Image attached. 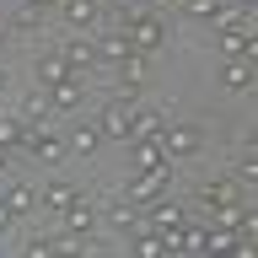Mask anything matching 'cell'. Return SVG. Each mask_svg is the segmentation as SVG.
Wrapping results in <instances>:
<instances>
[{"instance_id":"obj_13","label":"cell","mask_w":258,"mask_h":258,"mask_svg":"<svg viewBox=\"0 0 258 258\" xmlns=\"http://www.w3.org/2000/svg\"><path fill=\"white\" fill-rule=\"evenodd\" d=\"M76 183H59V177H54V183H48V188H38V210H43L48 221H59L64 215V205H70V199H76Z\"/></svg>"},{"instance_id":"obj_16","label":"cell","mask_w":258,"mask_h":258,"mask_svg":"<svg viewBox=\"0 0 258 258\" xmlns=\"http://www.w3.org/2000/svg\"><path fill=\"white\" fill-rule=\"evenodd\" d=\"M156 135H161V113L135 102V113H129V140H156Z\"/></svg>"},{"instance_id":"obj_5","label":"cell","mask_w":258,"mask_h":258,"mask_svg":"<svg viewBox=\"0 0 258 258\" xmlns=\"http://www.w3.org/2000/svg\"><path fill=\"white\" fill-rule=\"evenodd\" d=\"M108 16V0H59V22L70 32H97Z\"/></svg>"},{"instance_id":"obj_29","label":"cell","mask_w":258,"mask_h":258,"mask_svg":"<svg viewBox=\"0 0 258 258\" xmlns=\"http://www.w3.org/2000/svg\"><path fill=\"white\" fill-rule=\"evenodd\" d=\"M0 172H6V145H0Z\"/></svg>"},{"instance_id":"obj_27","label":"cell","mask_w":258,"mask_h":258,"mask_svg":"<svg viewBox=\"0 0 258 258\" xmlns=\"http://www.w3.org/2000/svg\"><path fill=\"white\" fill-rule=\"evenodd\" d=\"M6 86H11V64L0 59V92H6Z\"/></svg>"},{"instance_id":"obj_3","label":"cell","mask_w":258,"mask_h":258,"mask_svg":"<svg viewBox=\"0 0 258 258\" xmlns=\"http://www.w3.org/2000/svg\"><path fill=\"white\" fill-rule=\"evenodd\" d=\"M135 102H140V92H135V86H129L124 97L102 102V113H97V129H102V140H124V145H129V113H135Z\"/></svg>"},{"instance_id":"obj_20","label":"cell","mask_w":258,"mask_h":258,"mask_svg":"<svg viewBox=\"0 0 258 258\" xmlns=\"http://www.w3.org/2000/svg\"><path fill=\"white\" fill-rule=\"evenodd\" d=\"M129 156H135V167H172L156 140H129Z\"/></svg>"},{"instance_id":"obj_1","label":"cell","mask_w":258,"mask_h":258,"mask_svg":"<svg viewBox=\"0 0 258 258\" xmlns=\"http://www.w3.org/2000/svg\"><path fill=\"white\" fill-rule=\"evenodd\" d=\"M118 27H124L129 48H140V54H156V48H167V22H161L151 6H135V11L118 16Z\"/></svg>"},{"instance_id":"obj_11","label":"cell","mask_w":258,"mask_h":258,"mask_svg":"<svg viewBox=\"0 0 258 258\" xmlns=\"http://www.w3.org/2000/svg\"><path fill=\"white\" fill-rule=\"evenodd\" d=\"M59 54H64V64H70L76 76H86V70L97 64V43H92V32H76L70 43H59Z\"/></svg>"},{"instance_id":"obj_6","label":"cell","mask_w":258,"mask_h":258,"mask_svg":"<svg viewBox=\"0 0 258 258\" xmlns=\"http://www.w3.org/2000/svg\"><path fill=\"white\" fill-rule=\"evenodd\" d=\"M97 226H108V231H118V237H129V231H140V205H129L124 194H118V199H108V205H102V215H97Z\"/></svg>"},{"instance_id":"obj_4","label":"cell","mask_w":258,"mask_h":258,"mask_svg":"<svg viewBox=\"0 0 258 258\" xmlns=\"http://www.w3.org/2000/svg\"><path fill=\"white\" fill-rule=\"evenodd\" d=\"M167 177H172V167H135V177L124 183V199L129 205H151L156 194H167Z\"/></svg>"},{"instance_id":"obj_28","label":"cell","mask_w":258,"mask_h":258,"mask_svg":"<svg viewBox=\"0 0 258 258\" xmlns=\"http://www.w3.org/2000/svg\"><path fill=\"white\" fill-rule=\"evenodd\" d=\"M129 6H151V11H156V6H161V0H129Z\"/></svg>"},{"instance_id":"obj_15","label":"cell","mask_w":258,"mask_h":258,"mask_svg":"<svg viewBox=\"0 0 258 258\" xmlns=\"http://www.w3.org/2000/svg\"><path fill=\"white\" fill-rule=\"evenodd\" d=\"M64 145H70V156H97V151H102V129H97V118H92V124H76L70 135H64Z\"/></svg>"},{"instance_id":"obj_23","label":"cell","mask_w":258,"mask_h":258,"mask_svg":"<svg viewBox=\"0 0 258 258\" xmlns=\"http://www.w3.org/2000/svg\"><path fill=\"white\" fill-rule=\"evenodd\" d=\"M231 177H237V188H253V183H258V156H253V145L242 151V161H237V172H231Z\"/></svg>"},{"instance_id":"obj_21","label":"cell","mask_w":258,"mask_h":258,"mask_svg":"<svg viewBox=\"0 0 258 258\" xmlns=\"http://www.w3.org/2000/svg\"><path fill=\"white\" fill-rule=\"evenodd\" d=\"M22 118H54V102H48V86L27 92V102H22Z\"/></svg>"},{"instance_id":"obj_12","label":"cell","mask_w":258,"mask_h":258,"mask_svg":"<svg viewBox=\"0 0 258 258\" xmlns=\"http://www.w3.org/2000/svg\"><path fill=\"white\" fill-rule=\"evenodd\" d=\"M32 76H38V86H54V81L76 76V70L64 64V54H59V48H43V54H32Z\"/></svg>"},{"instance_id":"obj_8","label":"cell","mask_w":258,"mask_h":258,"mask_svg":"<svg viewBox=\"0 0 258 258\" xmlns=\"http://www.w3.org/2000/svg\"><path fill=\"white\" fill-rule=\"evenodd\" d=\"M0 199L27 221V215H38V188H32L27 177H0Z\"/></svg>"},{"instance_id":"obj_9","label":"cell","mask_w":258,"mask_h":258,"mask_svg":"<svg viewBox=\"0 0 258 258\" xmlns=\"http://www.w3.org/2000/svg\"><path fill=\"white\" fill-rule=\"evenodd\" d=\"M59 226L70 231V237H86V231H97V210H92V199H86V194H76V199L64 205Z\"/></svg>"},{"instance_id":"obj_24","label":"cell","mask_w":258,"mask_h":258,"mask_svg":"<svg viewBox=\"0 0 258 258\" xmlns=\"http://www.w3.org/2000/svg\"><path fill=\"white\" fill-rule=\"evenodd\" d=\"M0 145L6 151H22V118H11V113L0 118Z\"/></svg>"},{"instance_id":"obj_14","label":"cell","mask_w":258,"mask_h":258,"mask_svg":"<svg viewBox=\"0 0 258 258\" xmlns=\"http://www.w3.org/2000/svg\"><path fill=\"white\" fill-rule=\"evenodd\" d=\"M81 81H86V76H64V81H54V86H48L54 113H76V108H81V92H86Z\"/></svg>"},{"instance_id":"obj_19","label":"cell","mask_w":258,"mask_h":258,"mask_svg":"<svg viewBox=\"0 0 258 258\" xmlns=\"http://www.w3.org/2000/svg\"><path fill=\"white\" fill-rule=\"evenodd\" d=\"M43 22H48V16L32 11V6H16V11H11V32H16V38H43Z\"/></svg>"},{"instance_id":"obj_25","label":"cell","mask_w":258,"mask_h":258,"mask_svg":"<svg viewBox=\"0 0 258 258\" xmlns=\"http://www.w3.org/2000/svg\"><path fill=\"white\" fill-rule=\"evenodd\" d=\"M16 226H22V215H16V210H11V205H6V199H0V242L11 237Z\"/></svg>"},{"instance_id":"obj_7","label":"cell","mask_w":258,"mask_h":258,"mask_svg":"<svg viewBox=\"0 0 258 258\" xmlns=\"http://www.w3.org/2000/svg\"><path fill=\"white\" fill-rule=\"evenodd\" d=\"M215 81H221V92L247 97V92H253V59H226V54H221V70H215Z\"/></svg>"},{"instance_id":"obj_22","label":"cell","mask_w":258,"mask_h":258,"mask_svg":"<svg viewBox=\"0 0 258 258\" xmlns=\"http://www.w3.org/2000/svg\"><path fill=\"white\" fill-rule=\"evenodd\" d=\"M221 6H226V0H177V11L188 16V22H210Z\"/></svg>"},{"instance_id":"obj_18","label":"cell","mask_w":258,"mask_h":258,"mask_svg":"<svg viewBox=\"0 0 258 258\" xmlns=\"http://www.w3.org/2000/svg\"><path fill=\"white\" fill-rule=\"evenodd\" d=\"M145 76H151V54L129 48L124 59H118V81H124V86H145Z\"/></svg>"},{"instance_id":"obj_2","label":"cell","mask_w":258,"mask_h":258,"mask_svg":"<svg viewBox=\"0 0 258 258\" xmlns=\"http://www.w3.org/2000/svg\"><path fill=\"white\" fill-rule=\"evenodd\" d=\"M156 145L167 151V161H194L199 151H205V124H161V135H156Z\"/></svg>"},{"instance_id":"obj_17","label":"cell","mask_w":258,"mask_h":258,"mask_svg":"<svg viewBox=\"0 0 258 258\" xmlns=\"http://www.w3.org/2000/svg\"><path fill=\"white\" fill-rule=\"evenodd\" d=\"M97 43V64H118L129 54V38H124V27H113V32H102V38H92Z\"/></svg>"},{"instance_id":"obj_10","label":"cell","mask_w":258,"mask_h":258,"mask_svg":"<svg viewBox=\"0 0 258 258\" xmlns=\"http://www.w3.org/2000/svg\"><path fill=\"white\" fill-rule=\"evenodd\" d=\"M242 199V188H237V177H210V183H199V205L205 210H221V205H237Z\"/></svg>"},{"instance_id":"obj_26","label":"cell","mask_w":258,"mask_h":258,"mask_svg":"<svg viewBox=\"0 0 258 258\" xmlns=\"http://www.w3.org/2000/svg\"><path fill=\"white\" fill-rule=\"evenodd\" d=\"M22 6H32V11H43V16H48V11H59V0H22Z\"/></svg>"}]
</instances>
